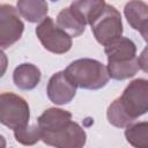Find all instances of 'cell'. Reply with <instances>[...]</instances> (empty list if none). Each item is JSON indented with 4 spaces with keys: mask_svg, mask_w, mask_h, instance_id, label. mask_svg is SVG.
I'll list each match as a JSON object with an SVG mask.
<instances>
[{
    "mask_svg": "<svg viewBox=\"0 0 148 148\" xmlns=\"http://www.w3.org/2000/svg\"><path fill=\"white\" fill-rule=\"evenodd\" d=\"M40 140L57 148H81L86 145L87 133L77 123L71 120L54 132L42 133Z\"/></svg>",
    "mask_w": 148,
    "mask_h": 148,
    "instance_id": "cell-6",
    "label": "cell"
},
{
    "mask_svg": "<svg viewBox=\"0 0 148 148\" xmlns=\"http://www.w3.org/2000/svg\"><path fill=\"white\" fill-rule=\"evenodd\" d=\"M46 92L49 99L52 103L57 105H64L72 102V99L75 97L76 86L65 71H60L50 77Z\"/></svg>",
    "mask_w": 148,
    "mask_h": 148,
    "instance_id": "cell-8",
    "label": "cell"
},
{
    "mask_svg": "<svg viewBox=\"0 0 148 148\" xmlns=\"http://www.w3.org/2000/svg\"><path fill=\"white\" fill-rule=\"evenodd\" d=\"M14 136L17 142L24 146H32L42 139V131L38 125H27L14 130Z\"/></svg>",
    "mask_w": 148,
    "mask_h": 148,
    "instance_id": "cell-19",
    "label": "cell"
},
{
    "mask_svg": "<svg viewBox=\"0 0 148 148\" xmlns=\"http://www.w3.org/2000/svg\"><path fill=\"white\" fill-rule=\"evenodd\" d=\"M24 24L12 5H0V49H8L22 37Z\"/></svg>",
    "mask_w": 148,
    "mask_h": 148,
    "instance_id": "cell-7",
    "label": "cell"
},
{
    "mask_svg": "<svg viewBox=\"0 0 148 148\" xmlns=\"http://www.w3.org/2000/svg\"><path fill=\"white\" fill-rule=\"evenodd\" d=\"M125 17L130 25L139 31L143 39H147L148 30V6L142 0H130L124 8Z\"/></svg>",
    "mask_w": 148,
    "mask_h": 148,
    "instance_id": "cell-9",
    "label": "cell"
},
{
    "mask_svg": "<svg viewBox=\"0 0 148 148\" xmlns=\"http://www.w3.org/2000/svg\"><path fill=\"white\" fill-rule=\"evenodd\" d=\"M71 120V112L59 108H49L38 117L37 125L39 126L42 133H50L59 130Z\"/></svg>",
    "mask_w": 148,
    "mask_h": 148,
    "instance_id": "cell-12",
    "label": "cell"
},
{
    "mask_svg": "<svg viewBox=\"0 0 148 148\" xmlns=\"http://www.w3.org/2000/svg\"><path fill=\"white\" fill-rule=\"evenodd\" d=\"M6 147V139L3 138V135L0 134V148H5Z\"/></svg>",
    "mask_w": 148,
    "mask_h": 148,
    "instance_id": "cell-21",
    "label": "cell"
},
{
    "mask_svg": "<svg viewBox=\"0 0 148 148\" xmlns=\"http://www.w3.org/2000/svg\"><path fill=\"white\" fill-rule=\"evenodd\" d=\"M57 25L69 37H79L86 30V23L69 8H64L57 16Z\"/></svg>",
    "mask_w": 148,
    "mask_h": 148,
    "instance_id": "cell-15",
    "label": "cell"
},
{
    "mask_svg": "<svg viewBox=\"0 0 148 148\" xmlns=\"http://www.w3.org/2000/svg\"><path fill=\"white\" fill-rule=\"evenodd\" d=\"M8 67V58L6 53L0 49V77H2Z\"/></svg>",
    "mask_w": 148,
    "mask_h": 148,
    "instance_id": "cell-20",
    "label": "cell"
},
{
    "mask_svg": "<svg viewBox=\"0 0 148 148\" xmlns=\"http://www.w3.org/2000/svg\"><path fill=\"white\" fill-rule=\"evenodd\" d=\"M66 74L74 82L76 88L98 90L109 82L106 66L101 61L90 58H81L71 62L65 69Z\"/></svg>",
    "mask_w": 148,
    "mask_h": 148,
    "instance_id": "cell-1",
    "label": "cell"
},
{
    "mask_svg": "<svg viewBox=\"0 0 148 148\" xmlns=\"http://www.w3.org/2000/svg\"><path fill=\"white\" fill-rule=\"evenodd\" d=\"M30 108L28 102L14 94H0V124L10 130H17L29 124Z\"/></svg>",
    "mask_w": 148,
    "mask_h": 148,
    "instance_id": "cell-2",
    "label": "cell"
},
{
    "mask_svg": "<svg viewBox=\"0 0 148 148\" xmlns=\"http://www.w3.org/2000/svg\"><path fill=\"white\" fill-rule=\"evenodd\" d=\"M105 5V0H74L69 8L86 24H90L103 12Z\"/></svg>",
    "mask_w": 148,
    "mask_h": 148,
    "instance_id": "cell-14",
    "label": "cell"
},
{
    "mask_svg": "<svg viewBox=\"0 0 148 148\" xmlns=\"http://www.w3.org/2000/svg\"><path fill=\"white\" fill-rule=\"evenodd\" d=\"M96 40L103 46L123 35V22L119 10L111 5H105L103 12L89 24Z\"/></svg>",
    "mask_w": 148,
    "mask_h": 148,
    "instance_id": "cell-3",
    "label": "cell"
},
{
    "mask_svg": "<svg viewBox=\"0 0 148 148\" xmlns=\"http://www.w3.org/2000/svg\"><path fill=\"white\" fill-rule=\"evenodd\" d=\"M39 68L30 62H23L18 65L13 72V81L15 86L21 90H32L40 82Z\"/></svg>",
    "mask_w": 148,
    "mask_h": 148,
    "instance_id": "cell-11",
    "label": "cell"
},
{
    "mask_svg": "<svg viewBox=\"0 0 148 148\" xmlns=\"http://www.w3.org/2000/svg\"><path fill=\"white\" fill-rule=\"evenodd\" d=\"M16 9L28 22L37 23L46 17L49 6L46 0H17Z\"/></svg>",
    "mask_w": 148,
    "mask_h": 148,
    "instance_id": "cell-13",
    "label": "cell"
},
{
    "mask_svg": "<svg viewBox=\"0 0 148 148\" xmlns=\"http://www.w3.org/2000/svg\"><path fill=\"white\" fill-rule=\"evenodd\" d=\"M106 117L111 125L118 128H125L130 124L134 123V120L128 116L125 111L124 106L121 105L119 98H116L106 110Z\"/></svg>",
    "mask_w": 148,
    "mask_h": 148,
    "instance_id": "cell-18",
    "label": "cell"
},
{
    "mask_svg": "<svg viewBox=\"0 0 148 148\" xmlns=\"http://www.w3.org/2000/svg\"><path fill=\"white\" fill-rule=\"evenodd\" d=\"M36 35L47 51L54 54H64L72 47V37L62 31L52 20L46 16L36 28Z\"/></svg>",
    "mask_w": 148,
    "mask_h": 148,
    "instance_id": "cell-5",
    "label": "cell"
},
{
    "mask_svg": "<svg viewBox=\"0 0 148 148\" xmlns=\"http://www.w3.org/2000/svg\"><path fill=\"white\" fill-rule=\"evenodd\" d=\"M104 52L106 54L108 62L127 61L136 57V45L132 39L120 36L104 45Z\"/></svg>",
    "mask_w": 148,
    "mask_h": 148,
    "instance_id": "cell-10",
    "label": "cell"
},
{
    "mask_svg": "<svg viewBox=\"0 0 148 148\" xmlns=\"http://www.w3.org/2000/svg\"><path fill=\"white\" fill-rule=\"evenodd\" d=\"M125 138L127 142L136 148H148V123H132L125 127Z\"/></svg>",
    "mask_w": 148,
    "mask_h": 148,
    "instance_id": "cell-17",
    "label": "cell"
},
{
    "mask_svg": "<svg viewBox=\"0 0 148 148\" xmlns=\"http://www.w3.org/2000/svg\"><path fill=\"white\" fill-rule=\"evenodd\" d=\"M118 98L125 111L135 121L148 111V81L146 79L133 80Z\"/></svg>",
    "mask_w": 148,
    "mask_h": 148,
    "instance_id": "cell-4",
    "label": "cell"
},
{
    "mask_svg": "<svg viewBox=\"0 0 148 148\" xmlns=\"http://www.w3.org/2000/svg\"><path fill=\"white\" fill-rule=\"evenodd\" d=\"M106 69H108L109 76L117 81L133 77L140 69L139 58L135 57L131 60L120 61V62H108Z\"/></svg>",
    "mask_w": 148,
    "mask_h": 148,
    "instance_id": "cell-16",
    "label": "cell"
}]
</instances>
